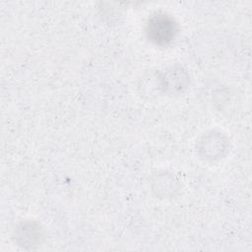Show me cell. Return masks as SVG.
I'll list each match as a JSON object with an SVG mask.
<instances>
[{
    "label": "cell",
    "mask_w": 252,
    "mask_h": 252,
    "mask_svg": "<svg viewBox=\"0 0 252 252\" xmlns=\"http://www.w3.org/2000/svg\"><path fill=\"white\" fill-rule=\"evenodd\" d=\"M176 32V24L166 15L158 14L153 16L146 25L148 38L158 45L169 43L175 37Z\"/></svg>",
    "instance_id": "cell-1"
}]
</instances>
